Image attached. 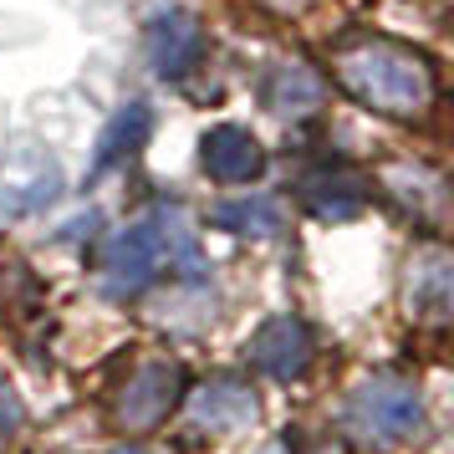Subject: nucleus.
Listing matches in <instances>:
<instances>
[{"instance_id": "obj_1", "label": "nucleus", "mask_w": 454, "mask_h": 454, "mask_svg": "<svg viewBox=\"0 0 454 454\" xmlns=\"http://www.w3.org/2000/svg\"><path fill=\"white\" fill-rule=\"evenodd\" d=\"M164 266L200 270V250H194V240L184 235L179 215L153 209L144 220L123 225L118 235H107L103 255H98V286H103V296H113V301H133V296H144V291L164 276Z\"/></svg>"}, {"instance_id": "obj_2", "label": "nucleus", "mask_w": 454, "mask_h": 454, "mask_svg": "<svg viewBox=\"0 0 454 454\" xmlns=\"http://www.w3.org/2000/svg\"><path fill=\"white\" fill-rule=\"evenodd\" d=\"M332 72L363 107L393 113V118H409V113H419L434 98V77L424 67V57H413V51L388 46V42H363V46L337 51Z\"/></svg>"}, {"instance_id": "obj_3", "label": "nucleus", "mask_w": 454, "mask_h": 454, "mask_svg": "<svg viewBox=\"0 0 454 454\" xmlns=\"http://www.w3.org/2000/svg\"><path fill=\"white\" fill-rule=\"evenodd\" d=\"M67 174L62 164L51 159L46 144H31V138H16L0 159V209L5 215H42L57 194H62Z\"/></svg>"}, {"instance_id": "obj_4", "label": "nucleus", "mask_w": 454, "mask_h": 454, "mask_svg": "<svg viewBox=\"0 0 454 454\" xmlns=\"http://www.w3.org/2000/svg\"><path fill=\"white\" fill-rule=\"evenodd\" d=\"M352 424L368 439H378V444H403L424 424L419 388L403 383V378H372V383H363L352 393Z\"/></svg>"}, {"instance_id": "obj_5", "label": "nucleus", "mask_w": 454, "mask_h": 454, "mask_svg": "<svg viewBox=\"0 0 454 454\" xmlns=\"http://www.w3.org/2000/svg\"><path fill=\"white\" fill-rule=\"evenodd\" d=\"M179 393H184V368L174 357H148L144 368L128 378L123 398H118V424L133 434L164 424L168 409L179 403Z\"/></svg>"}, {"instance_id": "obj_6", "label": "nucleus", "mask_w": 454, "mask_h": 454, "mask_svg": "<svg viewBox=\"0 0 454 454\" xmlns=\"http://www.w3.org/2000/svg\"><path fill=\"white\" fill-rule=\"evenodd\" d=\"M246 363L255 372H266L276 383H291V378H301L311 363V332L301 317H270L261 322V332L246 342Z\"/></svg>"}, {"instance_id": "obj_7", "label": "nucleus", "mask_w": 454, "mask_h": 454, "mask_svg": "<svg viewBox=\"0 0 454 454\" xmlns=\"http://www.w3.org/2000/svg\"><path fill=\"white\" fill-rule=\"evenodd\" d=\"M200 57H205V31L189 11H159L148 21V62L159 77L179 82L200 67Z\"/></svg>"}, {"instance_id": "obj_8", "label": "nucleus", "mask_w": 454, "mask_h": 454, "mask_svg": "<svg viewBox=\"0 0 454 454\" xmlns=\"http://www.w3.org/2000/svg\"><path fill=\"white\" fill-rule=\"evenodd\" d=\"M200 159H205V174L220 179V184H250L266 174V148L250 128H235V123H220L205 133L200 144Z\"/></svg>"}, {"instance_id": "obj_9", "label": "nucleus", "mask_w": 454, "mask_h": 454, "mask_svg": "<svg viewBox=\"0 0 454 454\" xmlns=\"http://www.w3.org/2000/svg\"><path fill=\"white\" fill-rule=\"evenodd\" d=\"M301 200L317 220H327V225H342L352 220L357 209L368 205V179L363 174H352V168H322V174H311L307 184H301Z\"/></svg>"}, {"instance_id": "obj_10", "label": "nucleus", "mask_w": 454, "mask_h": 454, "mask_svg": "<svg viewBox=\"0 0 454 454\" xmlns=\"http://www.w3.org/2000/svg\"><path fill=\"white\" fill-rule=\"evenodd\" d=\"M194 419L205 424V429H240L255 419V393L246 383H235V378H215L209 388H200L194 398Z\"/></svg>"}, {"instance_id": "obj_11", "label": "nucleus", "mask_w": 454, "mask_h": 454, "mask_svg": "<svg viewBox=\"0 0 454 454\" xmlns=\"http://www.w3.org/2000/svg\"><path fill=\"white\" fill-rule=\"evenodd\" d=\"M450 291H454V266L444 250H429L409 266V307L424 311V317H444L450 311Z\"/></svg>"}, {"instance_id": "obj_12", "label": "nucleus", "mask_w": 454, "mask_h": 454, "mask_svg": "<svg viewBox=\"0 0 454 454\" xmlns=\"http://www.w3.org/2000/svg\"><path fill=\"white\" fill-rule=\"evenodd\" d=\"M148 128H153V118H148L144 103H128L118 107V118L107 123V133L98 138V164H92V174H107L113 164H123L128 153H138L148 138Z\"/></svg>"}, {"instance_id": "obj_13", "label": "nucleus", "mask_w": 454, "mask_h": 454, "mask_svg": "<svg viewBox=\"0 0 454 454\" xmlns=\"http://www.w3.org/2000/svg\"><path fill=\"white\" fill-rule=\"evenodd\" d=\"M220 230H235V235H246V240H276L281 230H286V209L276 205V200H230L209 215Z\"/></svg>"}, {"instance_id": "obj_14", "label": "nucleus", "mask_w": 454, "mask_h": 454, "mask_svg": "<svg viewBox=\"0 0 454 454\" xmlns=\"http://www.w3.org/2000/svg\"><path fill=\"white\" fill-rule=\"evenodd\" d=\"M266 103L276 113H301V107H317L322 103V77L301 62H281L276 72L266 77Z\"/></svg>"}, {"instance_id": "obj_15", "label": "nucleus", "mask_w": 454, "mask_h": 454, "mask_svg": "<svg viewBox=\"0 0 454 454\" xmlns=\"http://www.w3.org/2000/svg\"><path fill=\"white\" fill-rule=\"evenodd\" d=\"M11 429H21V398L0 378V434H11Z\"/></svg>"}, {"instance_id": "obj_16", "label": "nucleus", "mask_w": 454, "mask_h": 454, "mask_svg": "<svg viewBox=\"0 0 454 454\" xmlns=\"http://www.w3.org/2000/svg\"><path fill=\"white\" fill-rule=\"evenodd\" d=\"M266 11H281V16H296V11H307L311 0H261Z\"/></svg>"}, {"instance_id": "obj_17", "label": "nucleus", "mask_w": 454, "mask_h": 454, "mask_svg": "<svg viewBox=\"0 0 454 454\" xmlns=\"http://www.w3.org/2000/svg\"><path fill=\"white\" fill-rule=\"evenodd\" d=\"M113 454H144V450H128V444H123V450H113Z\"/></svg>"}]
</instances>
